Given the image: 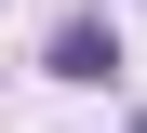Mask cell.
Masks as SVG:
<instances>
[{
  "label": "cell",
  "instance_id": "1",
  "mask_svg": "<svg viewBox=\"0 0 147 133\" xmlns=\"http://www.w3.org/2000/svg\"><path fill=\"white\" fill-rule=\"evenodd\" d=\"M40 67H54V80H80V93H94V80H120V27H107V13H67Z\"/></svg>",
  "mask_w": 147,
  "mask_h": 133
},
{
  "label": "cell",
  "instance_id": "2",
  "mask_svg": "<svg viewBox=\"0 0 147 133\" xmlns=\"http://www.w3.org/2000/svg\"><path fill=\"white\" fill-rule=\"evenodd\" d=\"M134 133H147V120H134Z\"/></svg>",
  "mask_w": 147,
  "mask_h": 133
}]
</instances>
